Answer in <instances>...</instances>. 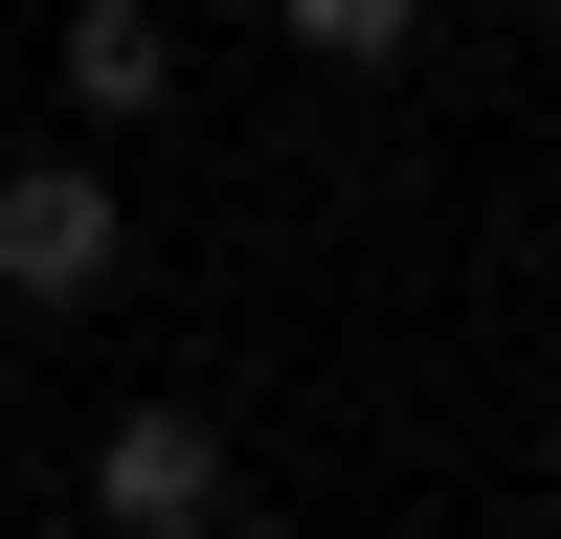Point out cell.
Returning <instances> with one entry per match:
<instances>
[{
  "label": "cell",
  "mask_w": 561,
  "mask_h": 539,
  "mask_svg": "<svg viewBox=\"0 0 561 539\" xmlns=\"http://www.w3.org/2000/svg\"><path fill=\"white\" fill-rule=\"evenodd\" d=\"M113 293H135L113 158H0V314H113Z\"/></svg>",
  "instance_id": "cell-1"
},
{
  "label": "cell",
  "mask_w": 561,
  "mask_h": 539,
  "mask_svg": "<svg viewBox=\"0 0 561 539\" xmlns=\"http://www.w3.org/2000/svg\"><path fill=\"white\" fill-rule=\"evenodd\" d=\"M225 494H248V449L203 404H113L90 427V539H225Z\"/></svg>",
  "instance_id": "cell-2"
},
{
  "label": "cell",
  "mask_w": 561,
  "mask_h": 539,
  "mask_svg": "<svg viewBox=\"0 0 561 539\" xmlns=\"http://www.w3.org/2000/svg\"><path fill=\"white\" fill-rule=\"evenodd\" d=\"M45 90H68L90 135H158L180 113V23L158 0H68V23H45Z\"/></svg>",
  "instance_id": "cell-3"
},
{
  "label": "cell",
  "mask_w": 561,
  "mask_h": 539,
  "mask_svg": "<svg viewBox=\"0 0 561 539\" xmlns=\"http://www.w3.org/2000/svg\"><path fill=\"white\" fill-rule=\"evenodd\" d=\"M427 23H449V0H270L293 68H427Z\"/></svg>",
  "instance_id": "cell-4"
},
{
  "label": "cell",
  "mask_w": 561,
  "mask_h": 539,
  "mask_svg": "<svg viewBox=\"0 0 561 539\" xmlns=\"http://www.w3.org/2000/svg\"><path fill=\"white\" fill-rule=\"evenodd\" d=\"M539 23H561V0H539Z\"/></svg>",
  "instance_id": "cell-5"
}]
</instances>
